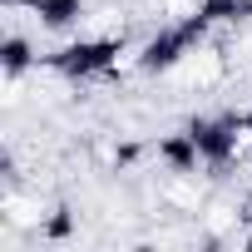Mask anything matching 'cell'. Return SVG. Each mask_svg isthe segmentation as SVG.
Returning <instances> with one entry per match:
<instances>
[{"label":"cell","instance_id":"8","mask_svg":"<svg viewBox=\"0 0 252 252\" xmlns=\"http://www.w3.org/2000/svg\"><path fill=\"white\" fill-rule=\"evenodd\" d=\"M45 237H50V242H69V237H74V213H69V208H55V213L45 218Z\"/></svg>","mask_w":252,"mask_h":252},{"label":"cell","instance_id":"4","mask_svg":"<svg viewBox=\"0 0 252 252\" xmlns=\"http://www.w3.org/2000/svg\"><path fill=\"white\" fill-rule=\"evenodd\" d=\"M158 158L173 168V173H193L198 163H203V154H198V139L183 129V134H168V139H158Z\"/></svg>","mask_w":252,"mask_h":252},{"label":"cell","instance_id":"13","mask_svg":"<svg viewBox=\"0 0 252 252\" xmlns=\"http://www.w3.org/2000/svg\"><path fill=\"white\" fill-rule=\"evenodd\" d=\"M247 252H252V232H247Z\"/></svg>","mask_w":252,"mask_h":252},{"label":"cell","instance_id":"7","mask_svg":"<svg viewBox=\"0 0 252 252\" xmlns=\"http://www.w3.org/2000/svg\"><path fill=\"white\" fill-rule=\"evenodd\" d=\"M35 64V50H30V40H20V35H10L5 45H0V69H5L10 79H20L25 69Z\"/></svg>","mask_w":252,"mask_h":252},{"label":"cell","instance_id":"10","mask_svg":"<svg viewBox=\"0 0 252 252\" xmlns=\"http://www.w3.org/2000/svg\"><path fill=\"white\" fill-rule=\"evenodd\" d=\"M237 218H242V222H247V227H252V198H247V203H242V208H237Z\"/></svg>","mask_w":252,"mask_h":252},{"label":"cell","instance_id":"3","mask_svg":"<svg viewBox=\"0 0 252 252\" xmlns=\"http://www.w3.org/2000/svg\"><path fill=\"white\" fill-rule=\"evenodd\" d=\"M45 64L64 79H99V74H114L119 64V40H74L55 55H45Z\"/></svg>","mask_w":252,"mask_h":252},{"label":"cell","instance_id":"9","mask_svg":"<svg viewBox=\"0 0 252 252\" xmlns=\"http://www.w3.org/2000/svg\"><path fill=\"white\" fill-rule=\"evenodd\" d=\"M134 158H139V149H134V144H124V149L114 154V163H134Z\"/></svg>","mask_w":252,"mask_h":252},{"label":"cell","instance_id":"1","mask_svg":"<svg viewBox=\"0 0 252 252\" xmlns=\"http://www.w3.org/2000/svg\"><path fill=\"white\" fill-rule=\"evenodd\" d=\"M208 30H213V25L193 10L188 20H178V25H168V30L149 35V40H144V50H139V69H144V74H163V69H173L193 45H203V40H208Z\"/></svg>","mask_w":252,"mask_h":252},{"label":"cell","instance_id":"12","mask_svg":"<svg viewBox=\"0 0 252 252\" xmlns=\"http://www.w3.org/2000/svg\"><path fill=\"white\" fill-rule=\"evenodd\" d=\"M247 139H252V114H247Z\"/></svg>","mask_w":252,"mask_h":252},{"label":"cell","instance_id":"2","mask_svg":"<svg viewBox=\"0 0 252 252\" xmlns=\"http://www.w3.org/2000/svg\"><path fill=\"white\" fill-rule=\"evenodd\" d=\"M188 134L198 139V154H203V163L213 168V178H222V173L232 168L237 139L247 134V114H222V119H188Z\"/></svg>","mask_w":252,"mask_h":252},{"label":"cell","instance_id":"11","mask_svg":"<svg viewBox=\"0 0 252 252\" xmlns=\"http://www.w3.org/2000/svg\"><path fill=\"white\" fill-rule=\"evenodd\" d=\"M0 5H35V0H0Z\"/></svg>","mask_w":252,"mask_h":252},{"label":"cell","instance_id":"5","mask_svg":"<svg viewBox=\"0 0 252 252\" xmlns=\"http://www.w3.org/2000/svg\"><path fill=\"white\" fill-rule=\"evenodd\" d=\"M30 10L40 15L45 30H69V25L84 20V0H35Z\"/></svg>","mask_w":252,"mask_h":252},{"label":"cell","instance_id":"6","mask_svg":"<svg viewBox=\"0 0 252 252\" xmlns=\"http://www.w3.org/2000/svg\"><path fill=\"white\" fill-rule=\"evenodd\" d=\"M198 15L208 25H242L252 20V0H198Z\"/></svg>","mask_w":252,"mask_h":252}]
</instances>
